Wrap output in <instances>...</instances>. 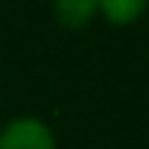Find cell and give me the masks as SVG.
<instances>
[{
    "instance_id": "2",
    "label": "cell",
    "mask_w": 149,
    "mask_h": 149,
    "mask_svg": "<svg viewBox=\"0 0 149 149\" xmlns=\"http://www.w3.org/2000/svg\"><path fill=\"white\" fill-rule=\"evenodd\" d=\"M97 12V0H55V15L64 28H85Z\"/></svg>"
},
{
    "instance_id": "1",
    "label": "cell",
    "mask_w": 149,
    "mask_h": 149,
    "mask_svg": "<svg viewBox=\"0 0 149 149\" xmlns=\"http://www.w3.org/2000/svg\"><path fill=\"white\" fill-rule=\"evenodd\" d=\"M0 149H55V140L40 119H15L0 131Z\"/></svg>"
},
{
    "instance_id": "3",
    "label": "cell",
    "mask_w": 149,
    "mask_h": 149,
    "mask_svg": "<svg viewBox=\"0 0 149 149\" xmlns=\"http://www.w3.org/2000/svg\"><path fill=\"white\" fill-rule=\"evenodd\" d=\"M97 9L104 12L113 24H131L134 18L143 15L146 0H97Z\"/></svg>"
}]
</instances>
